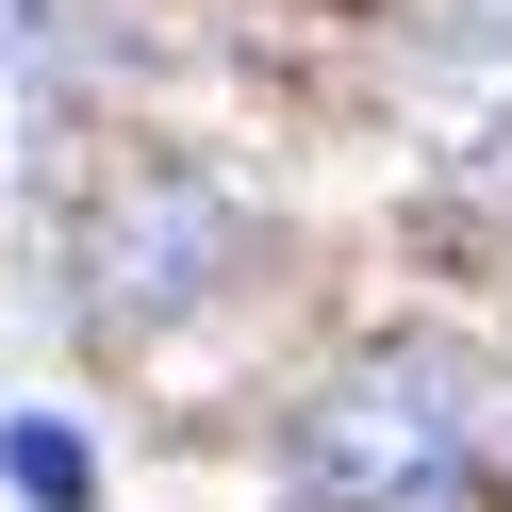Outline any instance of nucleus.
Wrapping results in <instances>:
<instances>
[{
    "label": "nucleus",
    "mask_w": 512,
    "mask_h": 512,
    "mask_svg": "<svg viewBox=\"0 0 512 512\" xmlns=\"http://www.w3.org/2000/svg\"><path fill=\"white\" fill-rule=\"evenodd\" d=\"M463 446H479V380H463V347H430V331L347 347V364L298 397V479H314L331 512L430 496V479H463Z\"/></svg>",
    "instance_id": "f257e3e1"
},
{
    "label": "nucleus",
    "mask_w": 512,
    "mask_h": 512,
    "mask_svg": "<svg viewBox=\"0 0 512 512\" xmlns=\"http://www.w3.org/2000/svg\"><path fill=\"white\" fill-rule=\"evenodd\" d=\"M83 281H100L116 314L199 298V281H215V199H199V182H149L133 215H100V265H83Z\"/></svg>",
    "instance_id": "f03ea898"
},
{
    "label": "nucleus",
    "mask_w": 512,
    "mask_h": 512,
    "mask_svg": "<svg viewBox=\"0 0 512 512\" xmlns=\"http://www.w3.org/2000/svg\"><path fill=\"white\" fill-rule=\"evenodd\" d=\"M0 479L34 512H100V446H83L67 413H17V430H0Z\"/></svg>",
    "instance_id": "7ed1b4c3"
}]
</instances>
